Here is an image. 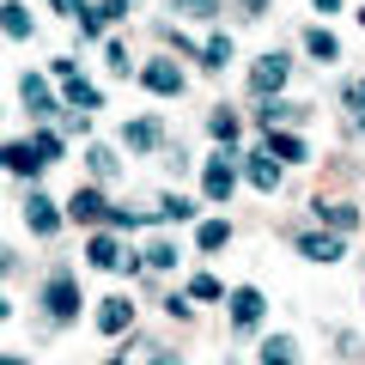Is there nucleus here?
Listing matches in <instances>:
<instances>
[{"instance_id": "5", "label": "nucleus", "mask_w": 365, "mask_h": 365, "mask_svg": "<svg viewBox=\"0 0 365 365\" xmlns=\"http://www.w3.org/2000/svg\"><path fill=\"white\" fill-rule=\"evenodd\" d=\"M237 177H244V165H237V153H213L207 165H201V195L213 201V207H225L237 189Z\"/></svg>"}, {"instance_id": "4", "label": "nucleus", "mask_w": 365, "mask_h": 365, "mask_svg": "<svg viewBox=\"0 0 365 365\" xmlns=\"http://www.w3.org/2000/svg\"><path fill=\"white\" fill-rule=\"evenodd\" d=\"M140 86L153 91V98H182V91H189L182 55H153V61H140Z\"/></svg>"}, {"instance_id": "27", "label": "nucleus", "mask_w": 365, "mask_h": 365, "mask_svg": "<svg viewBox=\"0 0 365 365\" xmlns=\"http://www.w3.org/2000/svg\"><path fill=\"white\" fill-rule=\"evenodd\" d=\"M0 13H6V37H13V43H25L31 31H37V19H31V6H25V0H6Z\"/></svg>"}, {"instance_id": "37", "label": "nucleus", "mask_w": 365, "mask_h": 365, "mask_svg": "<svg viewBox=\"0 0 365 365\" xmlns=\"http://www.w3.org/2000/svg\"><path fill=\"white\" fill-rule=\"evenodd\" d=\"M98 13L104 19H134V0H98Z\"/></svg>"}, {"instance_id": "7", "label": "nucleus", "mask_w": 365, "mask_h": 365, "mask_svg": "<svg viewBox=\"0 0 365 365\" xmlns=\"http://www.w3.org/2000/svg\"><path fill=\"white\" fill-rule=\"evenodd\" d=\"M292 244H299V256H304V262H329V268L347 256V237H341V232H323V225H317V232L292 225Z\"/></svg>"}, {"instance_id": "16", "label": "nucleus", "mask_w": 365, "mask_h": 365, "mask_svg": "<svg viewBox=\"0 0 365 365\" xmlns=\"http://www.w3.org/2000/svg\"><path fill=\"white\" fill-rule=\"evenodd\" d=\"M304 116H311V104H287V98H262V104H256V122H262V128H280V122H304Z\"/></svg>"}, {"instance_id": "33", "label": "nucleus", "mask_w": 365, "mask_h": 365, "mask_svg": "<svg viewBox=\"0 0 365 365\" xmlns=\"http://www.w3.org/2000/svg\"><path fill=\"white\" fill-rule=\"evenodd\" d=\"M104 25H110V19L98 13V6H91V13L79 19V37H86V43H110V37H104Z\"/></svg>"}, {"instance_id": "17", "label": "nucleus", "mask_w": 365, "mask_h": 365, "mask_svg": "<svg viewBox=\"0 0 365 365\" xmlns=\"http://www.w3.org/2000/svg\"><path fill=\"white\" fill-rule=\"evenodd\" d=\"M304 55L323 61V67H335V61H341V37H335L329 25H311V31H304Z\"/></svg>"}, {"instance_id": "34", "label": "nucleus", "mask_w": 365, "mask_h": 365, "mask_svg": "<svg viewBox=\"0 0 365 365\" xmlns=\"http://www.w3.org/2000/svg\"><path fill=\"white\" fill-rule=\"evenodd\" d=\"M140 353H146V365H182L177 347H165V341H140Z\"/></svg>"}, {"instance_id": "40", "label": "nucleus", "mask_w": 365, "mask_h": 365, "mask_svg": "<svg viewBox=\"0 0 365 365\" xmlns=\"http://www.w3.org/2000/svg\"><path fill=\"white\" fill-rule=\"evenodd\" d=\"M237 13L244 19H268V0H237Z\"/></svg>"}, {"instance_id": "28", "label": "nucleus", "mask_w": 365, "mask_h": 365, "mask_svg": "<svg viewBox=\"0 0 365 365\" xmlns=\"http://www.w3.org/2000/svg\"><path fill=\"white\" fill-rule=\"evenodd\" d=\"M182 292H189L195 304H220V299H232V292H225L213 274H189V287H182Z\"/></svg>"}, {"instance_id": "2", "label": "nucleus", "mask_w": 365, "mask_h": 365, "mask_svg": "<svg viewBox=\"0 0 365 365\" xmlns=\"http://www.w3.org/2000/svg\"><path fill=\"white\" fill-rule=\"evenodd\" d=\"M287 79H292V55L287 49H268V55H256V61H250V98H280V91H287Z\"/></svg>"}, {"instance_id": "24", "label": "nucleus", "mask_w": 365, "mask_h": 365, "mask_svg": "<svg viewBox=\"0 0 365 365\" xmlns=\"http://www.w3.org/2000/svg\"><path fill=\"white\" fill-rule=\"evenodd\" d=\"M6 170H13V177H43V158L31 153V140H6Z\"/></svg>"}, {"instance_id": "26", "label": "nucleus", "mask_w": 365, "mask_h": 365, "mask_svg": "<svg viewBox=\"0 0 365 365\" xmlns=\"http://www.w3.org/2000/svg\"><path fill=\"white\" fill-rule=\"evenodd\" d=\"M61 146H67L61 128H31V153H37L43 165H61Z\"/></svg>"}, {"instance_id": "1", "label": "nucleus", "mask_w": 365, "mask_h": 365, "mask_svg": "<svg viewBox=\"0 0 365 365\" xmlns=\"http://www.w3.org/2000/svg\"><path fill=\"white\" fill-rule=\"evenodd\" d=\"M37 304H43V323H55V329H67L79 317V280H73V268H49V280L37 287Z\"/></svg>"}, {"instance_id": "11", "label": "nucleus", "mask_w": 365, "mask_h": 365, "mask_svg": "<svg viewBox=\"0 0 365 365\" xmlns=\"http://www.w3.org/2000/svg\"><path fill=\"white\" fill-rule=\"evenodd\" d=\"M225 317H232V329H256L262 317H268V299H262V287H232V299H225Z\"/></svg>"}, {"instance_id": "3", "label": "nucleus", "mask_w": 365, "mask_h": 365, "mask_svg": "<svg viewBox=\"0 0 365 365\" xmlns=\"http://www.w3.org/2000/svg\"><path fill=\"white\" fill-rule=\"evenodd\" d=\"M19 104H25V116L37 122V128H49V122L67 116V104L55 98V86H49L43 73H25V79H19Z\"/></svg>"}, {"instance_id": "21", "label": "nucleus", "mask_w": 365, "mask_h": 365, "mask_svg": "<svg viewBox=\"0 0 365 365\" xmlns=\"http://www.w3.org/2000/svg\"><path fill=\"white\" fill-rule=\"evenodd\" d=\"M195 201H189V195H177V189H170V195H158V207H153V220L158 225H189V220H195Z\"/></svg>"}, {"instance_id": "13", "label": "nucleus", "mask_w": 365, "mask_h": 365, "mask_svg": "<svg viewBox=\"0 0 365 365\" xmlns=\"http://www.w3.org/2000/svg\"><path fill=\"white\" fill-rule=\"evenodd\" d=\"M311 213H317V225H323V232H341V237H353V225H359V207H353V201H329V195H317Z\"/></svg>"}, {"instance_id": "23", "label": "nucleus", "mask_w": 365, "mask_h": 365, "mask_svg": "<svg viewBox=\"0 0 365 365\" xmlns=\"http://www.w3.org/2000/svg\"><path fill=\"white\" fill-rule=\"evenodd\" d=\"M225 244H232V220H201L195 225V250L201 256H220Z\"/></svg>"}, {"instance_id": "45", "label": "nucleus", "mask_w": 365, "mask_h": 365, "mask_svg": "<svg viewBox=\"0 0 365 365\" xmlns=\"http://www.w3.org/2000/svg\"><path fill=\"white\" fill-rule=\"evenodd\" d=\"M359 31H365V6H359Z\"/></svg>"}, {"instance_id": "39", "label": "nucleus", "mask_w": 365, "mask_h": 365, "mask_svg": "<svg viewBox=\"0 0 365 365\" xmlns=\"http://www.w3.org/2000/svg\"><path fill=\"white\" fill-rule=\"evenodd\" d=\"M335 347H341V359H359V335H353V329H341Z\"/></svg>"}, {"instance_id": "6", "label": "nucleus", "mask_w": 365, "mask_h": 365, "mask_svg": "<svg viewBox=\"0 0 365 365\" xmlns=\"http://www.w3.org/2000/svg\"><path fill=\"white\" fill-rule=\"evenodd\" d=\"M86 268H98V274H134L140 262L122 250L116 232H91V237H86Z\"/></svg>"}, {"instance_id": "18", "label": "nucleus", "mask_w": 365, "mask_h": 365, "mask_svg": "<svg viewBox=\"0 0 365 365\" xmlns=\"http://www.w3.org/2000/svg\"><path fill=\"white\" fill-rule=\"evenodd\" d=\"M61 104L79 110V116H91V110H104V91L91 86V79H67V86H61Z\"/></svg>"}, {"instance_id": "38", "label": "nucleus", "mask_w": 365, "mask_h": 365, "mask_svg": "<svg viewBox=\"0 0 365 365\" xmlns=\"http://www.w3.org/2000/svg\"><path fill=\"white\" fill-rule=\"evenodd\" d=\"M49 6H55V13H67V19H73V25H79V19H86V13H91L86 0H49Z\"/></svg>"}, {"instance_id": "30", "label": "nucleus", "mask_w": 365, "mask_h": 365, "mask_svg": "<svg viewBox=\"0 0 365 365\" xmlns=\"http://www.w3.org/2000/svg\"><path fill=\"white\" fill-rule=\"evenodd\" d=\"M140 225H153V213H140V207H110V225H104V232H140Z\"/></svg>"}, {"instance_id": "41", "label": "nucleus", "mask_w": 365, "mask_h": 365, "mask_svg": "<svg viewBox=\"0 0 365 365\" xmlns=\"http://www.w3.org/2000/svg\"><path fill=\"white\" fill-rule=\"evenodd\" d=\"M317 13H341V0H317Z\"/></svg>"}, {"instance_id": "9", "label": "nucleus", "mask_w": 365, "mask_h": 365, "mask_svg": "<svg viewBox=\"0 0 365 365\" xmlns=\"http://www.w3.org/2000/svg\"><path fill=\"white\" fill-rule=\"evenodd\" d=\"M280 177H287V165H280L268 146L244 153V182H250V189H262V195H280Z\"/></svg>"}, {"instance_id": "36", "label": "nucleus", "mask_w": 365, "mask_h": 365, "mask_svg": "<svg viewBox=\"0 0 365 365\" xmlns=\"http://www.w3.org/2000/svg\"><path fill=\"white\" fill-rule=\"evenodd\" d=\"M49 79H61V86H67V79H79V61H73V55H55V61H49Z\"/></svg>"}, {"instance_id": "44", "label": "nucleus", "mask_w": 365, "mask_h": 365, "mask_svg": "<svg viewBox=\"0 0 365 365\" xmlns=\"http://www.w3.org/2000/svg\"><path fill=\"white\" fill-rule=\"evenodd\" d=\"M353 86H359V98H365V79H353Z\"/></svg>"}, {"instance_id": "42", "label": "nucleus", "mask_w": 365, "mask_h": 365, "mask_svg": "<svg viewBox=\"0 0 365 365\" xmlns=\"http://www.w3.org/2000/svg\"><path fill=\"white\" fill-rule=\"evenodd\" d=\"M104 365H134V359H128V353H110V359H104Z\"/></svg>"}, {"instance_id": "31", "label": "nucleus", "mask_w": 365, "mask_h": 365, "mask_svg": "<svg viewBox=\"0 0 365 365\" xmlns=\"http://www.w3.org/2000/svg\"><path fill=\"white\" fill-rule=\"evenodd\" d=\"M170 13H182V19H220L225 0H170Z\"/></svg>"}, {"instance_id": "22", "label": "nucleus", "mask_w": 365, "mask_h": 365, "mask_svg": "<svg viewBox=\"0 0 365 365\" xmlns=\"http://www.w3.org/2000/svg\"><path fill=\"white\" fill-rule=\"evenodd\" d=\"M256 365H299V335H268L256 353Z\"/></svg>"}, {"instance_id": "14", "label": "nucleus", "mask_w": 365, "mask_h": 365, "mask_svg": "<svg viewBox=\"0 0 365 365\" xmlns=\"http://www.w3.org/2000/svg\"><path fill=\"white\" fill-rule=\"evenodd\" d=\"M207 134L220 140V153H237V140H244V116H237L232 104H213L207 110Z\"/></svg>"}, {"instance_id": "15", "label": "nucleus", "mask_w": 365, "mask_h": 365, "mask_svg": "<svg viewBox=\"0 0 365 365\" xmlns=\"http://www.w3.org/2000/svg\"><path fill=\"white\" fill-rule=\"evenodd\" d=\"M122 146H128V153H165V122L158 116L128 122V128H122Z\"/></svg>"}, {"instance_id": "12", "label": "nucleus", "mask_w": 365, "mask_h": 365, "mask_svg": "<svg viewBox=\"0 0 365 365\" xmlns=\"http://www.w3.org/2000/svg\"><path fill=\"white\" fill-rule=\"evenodd\" d=\"M98 335H128L134 329V299H122V292H110V299H98Z\"/></svg>"}, {"instance_id": "43", "label": "nucleus", "mask_w": 365, "mask_h": 365, "mask_svg": "<svg viewBox=\"0 0 365 365\" xmlns=\"http://www.w3.org/2000/svg\"><path fill=\"white\" fill-rule=\"evenodd\" d=\"M0 365H25V353H6V359H0Z\"/></svg>"}, {"instance_id": "25", "label": "nucleus", "mask_w": 365, "mask_h": 365, "mask_svg": "<svg viewBox=\"0 0 365 365\" xmlns=\"http://www.w3.org/2000/svg\"><path fill=\"white\" fill-rule=\"evenodd\" d=\"M86 165H91V182L104 189V182H116L122 158H116V146H86Z\"/></svg>"}, {"instance_id": "20", "label": "nucleus", "mask_w": 365, "mask_h": 365, "mask_svg": "<svg viewBox=\"0 0 365 365\" xmlns=\"http://www.w3.org/2000/svg\"><path fill=\"white\" fill-rule=\"evenodd\" d=\"M232 55H237L232 31H213V37L201 43V67H207V73H225V67H232Z\"/></svg>"}, {"instance_id": "8", "label": "nucleus", "mask_w": 365, "mask_h": 365, "mask_svg": "<svg viewBox=\"0 0 365 365\" xmlns=\"http://www.w3.org/2000/svg\"><path fill=\"white\" fill-rule=\"evenodd\" d=\"M67 220L73 225H110V201L98 182H79L73 195H67Z\"/></svg>"}, {"instance_id": "32", "label": "nucleus", "mask_w": 365, "mask_h": 365, "mask_svg": "<svg viewBox=\"0 0 365 365\" xmlns=\"http://www.w3.org/2000/svg\"><path fill=\"white\" fill-rule=\"evenodd\" d=\"M104 61H110V73H116V79H128V73H134V55H128V43H116V37L104 43Z\"/></svg>"}, {"instance_id": "10", "label": "nucleus", "mask_w": 365, "mask_h": 365, "mask_svg": "<svg viewBox=\"0 0 365 365\" xmlns=\"http://www.w3.org/2000/svg\"><path fill=\"white\" fill-rule=\"evenodd\" d=\"M25 225H31L37 237H55V232L67 225V207H61V201H49L43 189H31V195H25Z\"/></svg>"}, {"instance_id": "35", "label": "nucleus", "mask_w": 365, "mask_h": 365, "mask_svg": "<svg viewBox=\"0 0 365 365\" xmlns=\"http://www.w3.org/2000/svg\"><path fill=\"white\" fill-rule=\"evenodd\" d=\"M165 317H177V323H189V317H195V299H189V292H170V299H165Z\"/></svg>"}, {"instance_id": "29", "label": "nucleus", "mask_w": 365, "mask_h": 365, "mask_svg": "<svg viewBox=\"0 0 365 365\" xmlns=\"http://www.w3.org/2000/svg\"><path fill=\"white\" fill-rule=\"evenodd\" d=\"M140 262H146V268H153V274H165V268H177L182 256H177V244H170V237H153V244H146V256H140Z\"/></svg>"}, {"instance_id": "19", "label": "nucleus", "mask_w": 365, "mask_h": 365, "mask_svg": "<svg viewBox=\"0 0 365 365\" xmlns=\"http://www.w3.org/2000/svg\"><path fill=\"white\" fill-rule=\"evenodd\" d=\"M262 146H268V153L280 158V165H304V158H311V146H304V140H299L292 128H274V134H268Z\"/></svg>"}]
</instances>
